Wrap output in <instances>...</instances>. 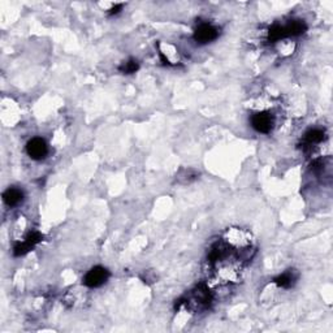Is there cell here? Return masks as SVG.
<instances>
[{
	"label": "cell",
	"instance_id": "cell-12",
	"mask_svg": "<svg viewBox=\"0 0 333 333\" xmlns=\"http://www.w3.org/2000/svg\"><path fill=\"white\" fill-rule=\"evenodd\" d=\"M121 8H122V4H117V5H116V7L112 8L111 12H110V13H111V14L118 13V12H120V9H121Z\"/></svg>",
	"mask_w": 333,
	"mask_h": 333
},
{
	"label": "cell",
	"instance_id": "cell-7",
	"mask_svg": "<svg viewBox=\"0 0 333 333\" xmlns=\"http://www.w3.org/2000/svg\"><path fill=\"white\" fill-rule=\"evenodd\" d=\"M297 274L294 272V270H289L286 272H284L282 275L278 276V278H275V284L278 285L280 288L284 289H289L291 288L293 285L295 284V281H297Z\"/></svg>",
	"mask_w": 333,
	"mask_h": 333
},
{
	"label": "cell",
	"instance_id": "cell-4",
	"mask_svg": "<svg viewBox=\"0 0 333 333\" xmlns=\"http://www.w3.org/2000/svg\"><path fill=\"white\" fill-rule=\"evenodd\" d=\"M42 234L39 232H31L29 233V236L25 238L24 242L17 243L16 246L13 247V254L16 257H21V255H25V254L30 251L33 247L42 241Z\"/></svg>",
	"mask_w": 333,
	"mask_h": 333
},
{
	"label": "cell",
	"instance_id": "cell-9",
	"mask_svg": "<svg viewBox=\"0 0 333 333\" xmlns=\"http://www.w3.org/2000/svg\"><path fill=\"white\" fill-rule=\"evenodd\" d=\"M326 138V133L322 129H311L305 134V141L309 145H315V143H320L323 139Z\"/></svg>",
	"mask_w": 333,
	"mask_h": 333
},
{
	"label": "cell",
	"instance_id": "cell-10",
	"mask_svg": "<svg viewBox=\"0 0 333 333\" xmlns=\"http://www.w3.org/2000/svg\"><path fill=\"white\" fill-rule=\"evenodd\" d=\"M268 38H270V41H272V42L280 41L281 38H285L284 26H278V25H275L274 28L270 29V33H268Z\"/></svg>",
	"mask_w": 333,
	"mask_h": 333
},
{
	"label": "cell",
	"instance_id": "cell-5",
	"mask_svg": "<svg viewBox=\"0 0 333 333\" xmlns=\"http://www.w3.org/2000/svg\"><path fill=\"white\" fill-rule=\"evenodd\" d=\"M219 30L210 24H203L198 26V29L194 33V39L199 43H210V42L215 41L218 38Z\"/></svg>",
	"mask_w": 333,
	"mask_h": 333
},
{
	"label": "cell",
	"instance_id": "cell-6",
	"mask_svg": "<svg viewBox=\"0 0 333 333\" xmlns=\"http://www.w3.org/2000/svg\"><path fill=\"white\" fill-rule=\"evenodd\" d=\"M3 199L5 202V205L9 206V207H14V206H18L22 202L24 193L17 187H9V189L4 191Z\"/></svg>",
	"mask_w": 333,
	"mask_h": 333
},
{
	"label": "cell",
	"instance_id": "cell-2",
	"mask_svg": "<svg viewBox=\"0 0 333 333\" xmlns=\"http://www.w3.org/2000/svg\"><path fill=\"white\" fill-rule=\"evenodd\" d=\"M26 153L31 159L42 160L45 159L49 153V147H47L45 139L35 137V138H31L26 145Z\"/></svg>",
	"mask_w": 333,
	"mask_h": 333
},
{
	"label": "cell",
	"instance_id": "cell-8",
	"mask_svg": "<svg viewBox=\"0 0 333 333\" xmlns=\"http://www.w3.org/2000/svg\"><path fill=\"white\" fill-rule=\"evenodd\" d=\"M307 29L306 24L303 21L301 20H295L291 21L290 24L288 26H284V31H285V37H294V35H301L303 34Z\"/></svg>",
	"mask_w": 333,
	"mask_h": 333
},
{
	"label": "cell",
	"instance_id": "cell-1",
	"mask_svg": "<svg viewBox=\"0 0 333 333\" xmlns=\"http://www.w3.org/2000/svg\"><path fill=\"white\" fill-rule=\"evenodd\" d=\"M110 278V272L106 268L97 266V267L91 268L83 278V284L86 285L87 288H99L103 284H106Z\"/></svg>",
	"mask_w": 333,
	"mask_h": 333
},
{
	"label": "cell",
	"instance_id": "cell-3",
	"mask_svg": "<svg viewBox=\"0 0 333 333\" xmlns=\"http://www.w3.org/2000/svg\"><path fill=\"white\" fill-rule=\"evenodd\" d=\"M251 126L258 133L267 134L274 128V117L267 112H258V113L253 114V117H251Z\"/></svg>",
	"mask_w": 333,
	"mask_h": 333
},
{
	"label": "cell",
	"instance_id": "cell-11",
	"mask_svg": "<svg viewBox=\"0 0 333 333\" xmlns=\"http://www.w3.org/2000/svg\"><path fill=\"white\" fill-rule=\"evenodd\" d=\"M138 61L137 60H128L126 62H124L121 66H120V72L125 73V74H132V73L137 72L138 69Z\"/></svg>",
	"mask_w": 333,
	"mask_h": 333
}]
</instances>
